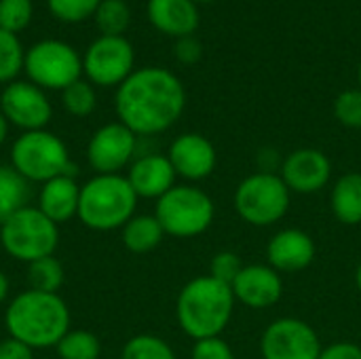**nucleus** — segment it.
I'll return each mask as SVG.
<instances>
[{
  "label": "nucleus",
  "mask_w": 361,
  "mask_h": 359,
  "mask_svg": "<svg viewBox=\"0 0 361 359\" xmlns=\"http://www.w3.org/2000/svg\"><path fill=\"white\" fill-rule=\"evenodd\" d=\"M118 121L135 135H159L171 129L186 106L180 78L165 68H142L118 87L114 97Z\"/></svg>",
  "instance_id": "nucleus-1"
},
{
  "label": "nucleus",
  "mask_w": 361,
  "mask_h": 359,
  "mask_svg": "<svg viewBox=\"0 0 361 359\" xmlns=\"http://www.w3.org/2000/svg\"><path fill=\"white\" fill-rule=\"evenodd\" d=\"M4 326L11 339L30 349H49L70 332V309L59 294L23 290L4 311Z\"/></svg>",
  "instance_id": "nucleus-2"
},
{
  "label": "nucleus",
  "mask_w": 361,
  "mask_h": 359,
  "mask_svg": "<svg viewBox=\"0 0 361 359\" xmlns=\"http://www.w3.org/2000/svg\"><path fill=\"white\" fill-rule=\"evenodd\" d=\"M233 288L209 277L190 279L176 298V320L192 341L220 336L235 313Z\"/></svg>",
  "instance_id": "nucleus-3"
},
{
  "label": "nucleus",
  "mask_w": 361,
  "mask_h": 359,
  "mask_svg": "<svg viewBox=\"0 0 361 359\" xmlns=\"http://www.w3.org/2000/svg\"><path fill=\"white\" fill-rule=\"evenodd\" d=\"M137 207V195L121 174H95L80 186L76 218L91 231L108 233L123 229Z\"/></svg>",
  "instance_id": "nucleus-4"
},
{
  "label": "nucleus",
  "mask_w": 361,
  "mask_h": 359,
  "mask_svg": "<svg viewBox=\"0 0 361 359\" xmlns=\"http://www.w3.org/2000/svg\"><path fill=\"white\" fill-rule=\"evenodd\" d=\"M11 165L27 180L44 184L57 176H74L68 146L47 129L23 131L11 146Z\"/></svg>",
  "instance_id": "nucleus-5"
},
{
  "label": "nucleus",
  "mask_w": 361,
  "mask_h": 359,
  "mask_svg": "<svg viewBox=\"0 0 361 359\" xmlns=\"http://www.w3.org/2000/svg\"><path fill=\"white\" fill-rule=\"evenodd\" d=\"M154 216L165 235L176 239H192L212 226L216 205L203 188L192 184H176L157 201Z\"/></svg>",
  "instance_id": "nucleus-6"
},
{
  "label": "nucleus",
  "mask_w": 361,
  "mask_h": 359,
  "mask_svg": "<svg viewBox=\"0 0 361 359\" xmlns=\"http://www.w3.org/2000/svg\"><path fill=\"white\" fill-rule=\"evenodd\" d=\"M290 203L292 193L275 171H256L243 178L233 195V205L239 218L260 229L283 220Z\"/></svg>",
  "instance_id": "nucleus-7"
},
{
  "label": "nucleus",
  "mask_w": 361,
  "mask_h": 359,
  "mask_svg": "<svg viewBox=\"0 0 361 359\" xmlns=\"http://www.w3.org/2000/svg\"><path fill=\"white\" fill-rule=\"evenodd\" d=\"M0 245L11 258L30 264L55 254L59 226L38 207L27 205L0 222Z\"/></svg>",
  "instance_id": "nucleus-8"
},
{
  "label": "nucleus",
  "mask_w": 361,
  "mask_h": 359,
  "mask_svg": "<svg viewBox=\"0 0 361 359\" xmlns=\"http://www.w3.org/2000/svg\"><path fill=\"white\" fill-rule=\"evenodd\" d=\"M23 70L30 83H34L36 87L63 91L72 83L80 80L82 59L68 42L49 38L36 42L25 53Z\"/></svg>",
  "instance_id": "nucleus-9"
},
{
  "label": "nucleus",
  "mask_w": 361,
  "mask_h": 359,
  "mask_svg": "<svg viewBox=\"0 0 361 359\" xmlns=\"http://www.w3.org/2000/svg\"><path fill=\"white\" fill-rule=\"evenodd\" d=\"M135 53L125 36H99L85 53L82 70L89 83L99 87H121L133 74Z\"/></svg>",
  "instance_id": "nucleus-10"
},
{
  "label": "nucleus",
  "mask_w": 361,
  "mask_h": 359,
  "mask_svg": "<svg viewBox=\"0 0 361 359\" xmlns=\"http://www.w3.org/2000/svg\"><path fill=\"white\" fill-rule=\"evenodd\" d=\"M322 343L311 324L298 317H279L260 339L262 359H319Z\"/></svg>",
  "instance_id": "nucleus-11"
},
{
  "label": "nucleus",
  "mask_w": 361,
  "mask_h": 359,
  "mask_svg": "<svg viewBox=\"0 0 361 359\" xmlns=\"http://www.w3.org/2000/svg\"><path fill=\"white\" fill-rule=\"evenodd\" d=\"M0 112L8 125H15L23 131L44 129L53 116V108L44 95V89L30 80H13L4 87L0 95Z\"/></svg>",
  "instance_id": "nucleus-12"
},
{
  "label": "nucleus",
  "mask_w": 361,
  "mask_h": 359,
  "mask_svg": "<svg viewBox=\"0 0 361 359\" xmlns=\"http://www.w3.org/2000/svg\"><path fill=\"white\" fill-rule=\"evenodd\" d=\"M137 135L121 121L99 127L87 144V161L95 174H118L133 163Z\"/></svg>",
  "instance_id": "nucleus-13"
},
{
  "label": "nucleus",
  "mask_w": 361,
  "mask_h": 359,
  "mask_svg": "<svg viewBox=\"0 0 361 359\" xmlns=\"http://www.w3.org/2000/svg\"><path fill=\"white\" fill-rule=\"evenodd\" d=\"M281 180L292 195H315L332 178V161L319 148H298L281 161Z\"/></svg>",
  "instance_id": "nucleus-14"
},
{
  "label": "nucleus",
  "mask_w": 361,
  "mask_h": 359,
  "mask_svg": "<svg viewBox=\"0 0 361 359\" xmlns=\"http://www.w3.org/2000/svg\"><path fill=\"white\" fill-rule=\"evenodd\" d=\"M167 159L173 165L176 176L188 182H201L214 174L218 163V152L205 135L182 133L169 144Z\"/></svg>",
  "instance_id": "nucleus-15"
},
{
  "label": "nucleus",
  "mask_w": 361,
  "mask_h": 359,
  "mask_svg": "<svg viewBox=\"0 0 361 359\" xmlns=\"http://www.w3.org/2000/svg\"><path fill=\"white\" fill-rule=\"evenodd\" d=\"M233 294L237 303L247 309H271L283 296V279L271 264H245L233 281Z\"/></svg>",
  "instance_id": "nucleus-16"
},
{
  "label": "nucleus",
  "mask_w": 361,
  "mask_h": 359,
  "mask_svg": "<svg viewBox=\"0 0 361 359\" xmlns=\"http://www.w3.org/2000/svg\"><path fill=\"white\" fill-rule=\"evenodd\" d=\"M315 254V241L302 229H283L267 245V260L277 273H300L313 264Z\"/></svg>",
  "instance_id": "nucleus-17"
},
{
  "label": "nucleus",
  "mask_w": 361,
  "mask_h": 359,
  "mask_svg": "<svg viewBox=\"0 0 361 359\" xmlns=\"http://www.w3.org/2000/svg\"><path fill=\"white\" fill-rule=\"evenodd\" d=\"M137 199H161L176 186V169L167 154L150 152L133 159L125 176Z\"/></svg>",
  "instance_id": "nucleus-18"
},
{
  "label": "nucleus",
  "mask_w": 361,
  "mask_h": 359,
  "mask_svg": "<svg viewBox=\"0 0 361 359\" xmlns=\"http://www.w3.org/2000/svg\"><path fill=\"white\" fill-rule=\"evenodd\" d=\"M78 201H80V184L76 182V178L74 176H57V178L40 184L36 207L59 226V224L76 218Z\"/></svg>",
  "instance_id": "nucleus-19"
},
{
  "label": "nucleus",
  "mask_w": 361,
  "mask_h": 359,
  "mask_svg": "<svg viewBox=\"0 0 361 359\" xmlns=\"http://www.w3.org/2000/svg\"><path fill=\"white\" fill-rule=\"evenodd\" d=\"M148 19L150 23L176 38L192 36L199 25L197 2L192 0H148Z\"/></svg>",
  "instance_id": "nucleus-20"
},
{
  "label": "nucleus",
  "mask_w": 361,
  "mask_h": 359,
  "mask_svg": "<svg viewBox=\"0 0 361 359\" xmlns=\"http://www.w3.org/2000/svg\"><path fill=\"white\" fill-rule=\"evenodd\" d=\"M330 207L334 218L345 226L361 224V174L347 171L343 174L330 193Z\"/></svg>",
  "instance_id": "nucleus-21"
},
{
  "label": "nucleus",
  "mask_w": 361,
  "mask_h": 359,
  "mask_svg": "<svg viewBox=\"0 0 361 359\" xmlns=\"http://www.w3.org/2000/svg\"><path fill=\"white\" fill-rule=\"evenodd\" d=\"M165 237L163 226L159 224L157 216H133L123 229H121V239L123 245L131 252V254H148L152 250H157L161 245Z\"/></svg>",
  "instance_id": "nucleus-22"
},
{
  "label": "nucleus",
  "mask_w": 361,
  "mask_h": 359,
  "mask_svg": "<svg viewBox=\"0 0 361 359\" xmlns=\"http://www.w3.org/2000/svg\"><path fill=\"white\" fill-rule=\"evenodd\" d=\"M32 182H27L11 163H0V222L30 205Z\"/></svg>",
  "instance_id": "nucleus-23"
},
{
  "label": "nucleus",
  "mask_w": 361,
  "mask_h": 359,
  "mask_svg": "<svg viewBox=\"0 0 361 359\" xmlns=\"http://www.w3.org/2000/svg\"><path fill=\"white\" fill-rule=\"evenodd\" d=\"M66 281V271L61 262L55 256H47L40 260H34L27 264V284L30 290L59 294L61 286Z\"/></svg>",
  "instance_id": "nucleus-24"
},
{
  "label": "nucleus",
  "mask_w": 361,
  "mask_h": 359,
  "mask_svg": "<svg viewBox=\"0 0 361 359\" xmlns=\"http://www.w3.org/2000/svg\"><path fill=\"white\" fill-rule=\"evenodd\" d=\"M59 359H99L102 343L89 330H70L55 347Z\"/></svg>",
  "instance_id": "nucleus-25"
},
{
  "label": "nucleus",
  "mask_w": 361,
  "mask_h": 359,
  "mask_svg": "<svg viewBox=\"0 0 361 359\" xmlns=\"http://www.w3.org/2000/svg\"><path fill=\"white\" fill-rule=\"evenodd\" d=\"M129 21L131 11L125 0H102L95 11V23L102 36H123Z\"/></svg>",
  "instance_id": "nucleus-26"
},
{
  "label": "nucleus",
  "mask_w": 361,
  "mask_h": 359,
  "mask_svg": "<svg viewBox=\"0 0 361 359\" xmlns=\"http://www.w3.org/2000/svg\"><path fill=\"white\" fill-rule=\"evenodd\" d=\"M121 359H178L167 341L157 334H137L129 339L121 351Z\"/></svg>",
  "instance_id": "nucleus-27"
},
{
  "label": "nucleus",
  "mask_w": 361,
  "mask_h": 359,
  "mask_svg": "<svg viewBox=\"0 0 361 359\" xmlns=\"http://www.w3.org/2000/svg\"><path fill=\"white\" fill-rule=\"evenodd\" d=\"M25 53L17 34L0 30V83H13L17 74L23 70Z\"/></svg>",
  "instance_id": "nucleus-28"
},
{
  "label": "nucleus",
  "mask_w": 361,
  "mask_h": 359,
  "mask_svg": "<svg viewBox=\"0 0 361 359\" xmlns=\"http://www.w3.org/2000/svg\"><path fill=\"white\" fill-rule=\"evenodd\" d=\"M61 104L72 116H89L95 110L97 95L89 80H76L61 91Z\"/></svg>",
  "instance_id": "nucleus-29"
},
{
  "label": "nucleus",
  "mask_w": 361,
  "mask_h": 359,
  "mask_svg": "<svg viewBox=\"0 0 361 359\" xmlns=\"http://www.w3.org/2000/svg\"><path fill=\"white\" fill-rule=\"evenodd\" d=\"M32 0H0V30L17 34L32 21Z\"/></svg>",
  "instance_id": "nucleus-30"
},
{
  "label": "nucleus",
  "mask_w": 361,
  "mask_h": 359,
  "mask_svg": "<svg viewBox=\"0 0 361 359\" xmlns=\"http://www.w3.org/2000/svg\"><path fill=\"white\" fill-rule=\"evenodd\" d=\"M47 2H49V11L57 19L68 23H78L95 15L102 0H47Z\"/></svg>",
  "instance_id": "nucleus-31"
},
{
  "label": "nucleus",
  "mask_w": 361,
  "mask_h": 359,
  "mask_svg": "<svg viewBox=\"0 0 361 359\" xmlns=\"http://www.w3.org/2000/svg\"><path fill=\"white\" fill-rule=\"evenodd\" d=\"M334 116L349 129H361V89H347L336 97Z\"/></svg>",
  "instance_id": "nucleus-32"
},
{
  "label": "nucleus",
  "mask_w": 361,
  "mask_h": 359,
  "mask_svg": "<svg viewBox=\"0 0 361 359\" xmlns=\"http://www.w3.org/2000/svg\"><path fill=\"white\" fill-rule=\"evenodd\" d=\"M243 267L245 264L241 262L237 252L222 250L209 262V277H214V279H218V281H222L226 286H233V281L237 279V275L241 273Z\"/></svg>",
  "instance_id": "nucleus-33"
},
{
  "label": "nucleus",
  "mask_w": 361,
  "mask_h": 359,
  "mask_svg": "<svg viewBox=\"0 0 361 359\" xmlns=\"http://www.w3.org/2000/svg\"><path fill=\"white\" fill-rule=\"evenodd\" d=\"M190 359H235V353L226 341H222L220 336H212L195 341Z\"/></svg>",
  "instance_id": "nucleus-34"
},
{
  "label": "nucleus",
  "mask_w": 361,
  "mask_h": 359,
  "mask_svg": "<svg viewBox=\"0 0 361 359\" xmlns=\"http://www.w3.org/2000/svg\"><path fill=\"white\" fill-rule=\"evenodd\" d=\"M173 53L182 63H197L203 55V47L195 36H184V38H178Z\"/></svg>",
  "instance_id": "nucleus-35"
},
{
  "label": "nucleus",
  "mask_w": 361,
  "mask_h": 359,
  "mask_svg": "<svg viewBox=\"0 0 361 359\" xmlns=\"http://www.w3.org/2000/svg\"><path fill=\"white\" fill-rule=\"evenodd\" d=\"M319 359H361V347L355 343L338 341L322 349Z\"/></svg>",
  "instance_id": "nucleus-36"
},
{
  "label": "nucleus",
  "mask_w": 361,
  "mask_h": 359,
  "mask_svg": "<svg viewBox=\"0 0 361 359\" xmlns=\"http://www.w3.org/2000/svg\"><path fill=\"white\" fill-rule=\"evenodd\" d=\"M0 359H34V349L8 336L0 341Z\"/></svg>",
  "instance_id": "nucleus-37"
},
{
  "label": "nucleus",
  "mask_w": 361,
  "mask_h": 359,
  "mask_svg": "<svg viewBox=\"0 0 361 359\" xmlns=\"http://www.w3.org/2000/svg\"><path fill=\"white\" fill-rule=\"evenodd\" d=\"M8 290H11V284H8V277L4 271H0V305L8 298Z\"/></svg>",
  "instance_id": "nucleus-38"
},
{
  "label": "nucleus",
  "mask_w": 361,
  "mask_h": 359,
  "mask_svg": "<svg viewBox=\"0 0 361 359\" xmlns=\"http://www.w3.org/2000/svg\"><path fill=\"white\" fill-rule=\"evenodd\" d=\"M6 135H8V121H6L4 114L0 112V146L6 142Z\"/></svg>",
  "instance_id": "nucleus-39"
},
{
  "label": "nucleus",
  "mask_w": 361,
  "mask_h": 359,
  "mask_svg": "<svg viewBox=\"0 0 361 359\" xmlns=\"http://www.w3.org/2000/svg\"><path fill=\"white\" fill-rule=\"evenodd\" d=\"M355 286H357V290L361 292V262L357 264V269H355Z\"/></svg>",
  "instance_id": "nucleus-40"
},
{
  "label": "nucleus",
  "mask_w": 361,
  "mask_h": 359,
  "mask_svg": "<svg viewBox=\"0 0 361 359\" xmlns=\"http://www.w3.org/2000/svg\"><path fill=\"white\" fill-rule=\"evenodd\" d=\"M357 80H360V89H361V66H360V72H357Z\"/></svg>",
  "instance_id": "nucleus-41"
},
{
  "label": "nucleus",
  "mask_w": 361,
  "mask_h": 359,
  "mask_svg": "<svg viewBox=\"0 0 361 359\" xmlns=\"http://www.w3.org/2000/svg\"><path fill=\"white\" fill-rule=\"evenodd\" d=\"M192 2H214V0H192Z\"/></svg>",
  "instance_id": "nucleus-42"
}]
</instances>
